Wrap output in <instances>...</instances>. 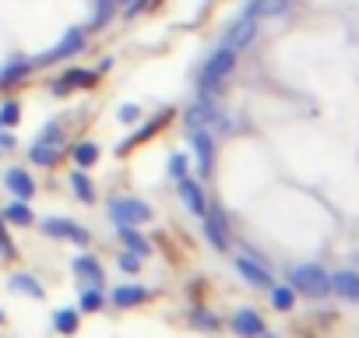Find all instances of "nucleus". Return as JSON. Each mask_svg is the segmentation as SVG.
Masks as SVG:
<instances>
[{
	"label": "nucleus",
	"mask_w": 359,
	"mask_h": 338,
	"mask_svg": "<svg viewBox=\"0 0 359 338\" xmlns=\"http://www.w3.org/2000/svg\"><path fill=\"white\" fill-rule=\"evenodd\" d=\"M233 67H236V50L222 43V46L205 60V67H201V74H198V95H201V99H212V95L226 85V78L233 74Z\"/></svg>",
	"instance_id": "nucleus-1"
},
{
	"label": "nucleus",
	"mask_w": 359,
	"mask_h": 338,
	"mask_svg": "<svg viewBox=\"0 0 359 338\" xmlns=\"http://www.w3.org/2000/svg\"><path fill=\"white\" fill-rule=\"evenodd\" d=\"M292 289L303 292V296H327L331 292V275L320 268V264H299L292 268Z\"/></svg>",
	"instance_id": "nucleus-2"
},
{
	"label": "nucleus",
	"mask_w": 359,
	"mask_h": 338,
	"mask_svg": "<svg viewBox=\"0 0 359 338\" xmlns=\"http://www.w3.org/2000/svg\"><path fill=\"white\" fill-rule=\"evenodd\" d=\"M109 219L116 226H137V222H148L151 219V208L137 198H113L109 201Z\"/></svg>",
	"instance_id": "nucleus-3"
},
{
	"label": "nucleus",
	"mask_w": 359,
	"mask_h": 338,
	"mask_svg": "<svg viewBox=\"0 0 359 338\" xmlns=\"http://www.w3.org/2000/svg\"><path fill=\"white\" fill-rule=\"evenodd\" d=\"M191 141H194V155H198V173L212 177L215 173V141H212V134L205 127H198Z\"/></svg>",
	"instance_id": "nucleus-4"
},
{
	"label": "nucleus",
	"mask_w": 359,
	"mask_h": 338,
	"mask_svg": "<svg viewBox=\"0 0 359 338\" xmlns=\"http://www.w3.org/2000/svg\"><path fill=\"white\" fill-rule=\"evenodd\" d=\"M50 240H74V243H88V233L78 226V222H71V219H46L43 226H39Z\"/></svg>",
	"instance_id": "nucleus-5"
},
{
	"label": "nucleus",
	"mask_w": 359,
	"mask_h": 338,
	"mask_svg": "<svg viewBox=\"0 0 359 338\" xmlns=\"http://www.w3.org/2000/svg\"><path fill=\"white\" fill-rule=\"evenodd\" d=\"M176 184H180V198H184V208H187L191 215H205V212H208V198H205V187H201L198 180L184 177V180H176Z\"/></svg>",
	"instance_id": "nucleus-6"
},
{
	"label": "nucleus",
	"mask_w": 359,
	"mask_h": 338,
	"mask_svg": "<svg viewBox=\"0 0 359 338\" xmlns=\"http://www.w3.org/2000/svg\"><path fill=\"white\" fill-rule=\"evenodd\" d=\"M85 46V29H67V36L50 50V53H43V64H53V60H64V57H74L78 50Z\"/></svg>",
	"instance_id": "nucleus-7"
},
{
	"label": "nucleus",
	"mask_w": 359,
	"mask_h": 338,
	"mask_svg": "<svg viewBox=\"0 0 359 338\" xmlns=\"http://www.w3.org/2000/svg\"><path fill=\"white\" fill-rule=\"evenodd\" d=\"M254 36H257V18H250V15H243L229 32H226V46H233L236 53L243 50V46H250L254 43Z\"/></svg>",
	"instance_id": "nucleus-8"
},
{
	"label": "nucleus",
	"mask_w": 359,
	"mask_h": 338,
	"mask_svg": "<svg viewBox=\"0 0 359 338\" xmlns=\"http://www.w3.org/2000/svg\"><path fill=\"white\" fill-rule=\"evenodd\" d=\"M4 184H8V191L18 198V201H29L32 194H36V180L29 177V169H8V173H4Z\"/></svg>",
	"instance_id": "nucleus-9"
},
{
	"label": "nucleus",
	"mask_w": 359,
	"mask_h": 338,
	"mask_svg": "<svg viewBox=\"0 0 359 338\" xmlns=\"http://www.w3.org/2000/svg\"><path fill=\"white\" fill-rule=\"evenodd\" d=\"M236 271L243 275V282H250V285H257V289H271V285H275V282H271V271L261 268V264L250 261V257H240V261H236Z\"/></svg>",
	"instance_id": "nucleus-10"
},
{
	"label": "nucleus",
	"mask_w": 359,
	"mask_h": 338,
	"mask_svg": "<svg viewBox=\"0 0 359 338\" xmlns=\"http://www.w3.org/2000/svg\"><path fill=\"white\" fill-rule=\"evenodd\" d=\"M201 219H205V233H208L212 247H215V250H229V233H226V219H222L219 212H205Z\"/></svg>",
	"instance_id": "nucleus-11"
},
{
	"label": "nucleus",
	"mask_w": 359,
	"mask_h": 338,
	"mask_svg": "<svg viewBox=\"0 0 359 338\" xmlns=\"http://www.w3.org/2000/svg\"><path fill=\"white\" fill-rule=\"evenodd\" d=\"M92 81H95V74H92V71L71 67V71H67V74H64L60 81H53V92H57V95H67L71 88H88Z\"/></svg>",
	"instance_id": "nucleus-12"
},
{
	"label": "nucleus",
	"mask_w": 359,
	"mask_h": 338,
	"mask_svg": "<svg viewBox=\"0 0 359 338\" xmlns=\"http://www.w3.org/2000/svg\"><path fill=\"white\" fill-rule=\"evenodd\" d=\"M233 327H236V334H243V338H257V334H264V320H261L254 310H236Z\"/></svg>",
	"instance_id": "nucleus-13"
},
{
	"label": "nucleus",
	"mask_w": 359,
	"mask_h": 338,
	"mask_svg": "<svg viewBox=\"0 0 359 338\" xmlns=\"http://www.w3.org/2000/svg\"><path fill=\"white\" fill-rule=\"evenodd\" d=\"M331 289L341 299H359V275L355 271H338V275H331Z\"/></svg>",
	"instance_id": "nucleus-14"
},
{
	"label": "nucleus",
	"mask_w": 359,
	"mask_h": 338,
	"mask_svg": "<svg viewBox=\"0 0 359 338\" xmlns=\"http://www.w3.org/2000/svg\"><path fill=\"white\" fill-rule=\"evenodd\" d=\"M74 271L81 275V278H88V285H102V268H99V261L92 257V254H81V257H74Z\"/></svg>",
	"instance_id": "nucleus-15"
},
{
	"label": "nucleus",
	"mask_w": 359,
	"mask_h": 338,
	"mask_svg": "<svg viewBox=\"0 0 359 338\" xmlns=\"http://www.w3.org/2000/svg\"><path fill=\"white\" fill-rule=\"evenodd\" d=\"M289 8V0H250L247 15L250 18H271V15H282Z\"/></svg>",
	"instance_id": "nucleus-16"
},
{
	"label": "nucleus",
	"mask_w": 359,
	"mask_h": 338,
	"mask_svg": "<svg viewBox=\"0 0 359 338\" xmlns=\"http://www.w3.org/2000/svg\"><path fill=\"white\" fill-rule=\"evenodd\" d=\"M144 296H148L144 285H120V289H113V303H116V306H134V303H141Z\"/></svg>",
	"instance_id": "nucleus-17"
},
{
	"label": "nucleus",
	"mask_w": 359,
	"mask_h": 338,
	"mask_svg": "<svg viewBox=\"0 0 359 338\" xmlns=\"http://www.w3.org/2000/svg\"><path fill=\"white\" fill-rule=\"evenodd\" d=\"M4 219L15 222V226H32V222H36L29 201H15V205H8V208H4Z\"/></svg>",
	"instance_id": "nucleus-18"
},
{
	"label": "nucleus",
	"mask_w": 359,
	"mask_h": 338,
	"mask_svg": "<svg viewBox=\"0 0 359 338\" xmlns=\"http://www.w3.org/2000/svg\"><path fill=\"white\" fill-rule=\"evenodd\" d=\"M71 187H74V194H78V201H95V187H92V180L81 173V169H74V173H71Z\"/></svg>",
	"instance_id": "nucleus-19"
},
{
	"label": "nucleus",
	"mask_w": 359,
	"mask_h": 338,
	"mask_svg": "<svg viewBox=\"0 0 359 338\" xmlns=\"http://www.w3.org/2000/svg\"><path fill=\"white\" fill-rule=\"evenodd\" d=\"M53 327H57L60 334H74V331H78V310H71V306L57 310V313H53Z\"/></svg>",
	"instance_id": "nucleus-20"
},
{
	"label": "nucleus",
	"mask_w": 359,
	"mask_h": 338,
	"mask_svg": "<svg viewBox=\"0 0 359 338\" xmlns=\"http://www.w3.org/2000/svg\"><path fill=\"white\" fill-rule=\"evenodd\" d=\"M95 158H99V144H95V141H81V144H74V162H78L81 169L95 165Z\"/></svg>",
	"instance_id": "nucleus-21"
},
{
	"label": "nucleus",
	"mask_w": 359,
	"mask_h": 338,
	"mask_svg": "<svg viewBox=\"0 0 359 338\" xmlns=\"http://www.w3.org/2000/svg\"><path fill=\"white\" fill-rule=\"evenodd\" d=\"M11 289H15V292H29L32 299H43V296H46L43 285H39L32 275H15V278H11Z\"/></svg>",
	"instance_id": "nucleus-22"
},
{
	"label": "nucleus",
	"mask_w": 359,
	"mask_h": 338,
	"mask_svg": "<svg viewBox=\"0 0 359 338\" xmlns=\"http://www.w3.org/2000/svg\"><path fill=\"white\" fill-rule=\"evenodd\" d=\"M127 4V0H95V18H92V25H106L109 18H113V11H120Z\"/></svg>",
	"instance_id": "nucleus-23"
},
{
	"label": "nucleus",
	"mask_w": 359,
	"mask_h": 338,
	"mask_svg": "<svg viewBox=\"0 0 359 338\" xmlns=\"http://www.w3.org/2000/svg\"><path fill=\"white\" fill-rule=\"evenodd\" d=\"M120 240H123V243H127V247H130L134 254H141V257H144V254L151 250V247H148V240H144L141 233H134L130 226H120Z\"/></svg>",
	"instance_id": "nucleus-24"
},
{
	"label": "nucleus",
	"mask_w": 359,
	"mask_h": 338,
	"mask_svg": "<svg viewBox=\"0 0 359 338\" xmlns=\"http://www.w3.org/2000/svg\"><path fill=\"white\" fill-rule=\"evenodd\" d=\"M271 303H275V310H292L296 289H289V285H271Z\"/></svg>",
	"instance_id": "nucleus-25"
},
{
	"label": "nucleus",
	"mask_w": 359,
	"mask_h": 338,
	"mask_svg": "<svg viewBox=\"0 0 359 338\" xmlns=\"http://www.w3.org/2000/svg\"><path fill=\"white\" fill-rule=\"evenodd\" d=\"M85 313H95V310H102V292H99V285H88V289H81V303H78Z\"/></svg>",
	"instance_id": "nucleus-26"
},
{
	"label": "nucleus",
	"mask_w": 359,
	"mask_h": 338,
	"mask_svg": "<svg viewBox=\"0 0 359 338\" xmlns=\"http://www.w3.org/2000/svg\"><path fill=\"white\" fill-rule=\"evenodd\" d=\"M32 162H39V165H57V148H50V144H32Z\"/></svg>",
	"instance_id": "nucleus-27"
},
{
	"label": "nucleus",
	"mask_w": 359,
	"mask_h": 338,
	"mask_svg": "<svg viewBox=\"0 0 359 338\" xmlns=\"http://www.w3.org/2000/svg\"><path fill=\"white\" fill-rule=\"evenodd\" d=\"M18 116H22L18 102H4V106H0V123H4V127H15V123H18Z\"/></svg>",
	"instance_id": "nucleus-28"
},
{
	"label": "nucleus",
	"mask_w": 359,
	"mask_h": 338,
	"mask_svg": "<svg viewBox=\"0 0 359 338\" xmlns=\"http://www.w3.org/2000/svg\"><path fill=\"white\" fill-rule=\"evenodd\" d=\"M169 177L172 180H184L187 177V155H172L169 158Z\"/></svg>",
	"instance_id": "nucleus-29"
},
{
	"label": "nucleus",
	"mask_w": 359,
	"mask_h": 338,
	"mask_svg": "<svg viewBox=\"0 0 359 338\" xmlns=\"http://www.w3.org/2000/svg\"><path fill=\"white\" fill-rule=\"evenodd\" d=\"M60 137H64V134H60V127H53V123H50V127L43 130V137H39V144H50V148H60Z\"/></svg>",
	"instance_id": "nucleus-30"
},
{
	"label": "nucleus",
	"mask_w": 359,
	"mask_h": 338,
	"mask_svg": "<svg viewBox=\"0 0 359 338\" xmlns=\"http://www.w3.org/2000/svg\"><path fill=\"white\" fill-rule=\"evenodd\" d=\"M120 268H123V271H137V268H141V254H134V250L123 254V257H120Z\"/></svg>",
	"instance_id": "nucleus-31"
},
{
	"label": "nucleus",
	"mask_w": 359,
	"mask_h": 338,
	"mask_svg": "<svg viewBox=\"0 0 359 338\" xmlns=\"http://www.w3.org/2000/svg\"><path fill=\"white\" fill-rule=\"evenodd\" d=\"M137 116H141V109H137V106H130V102L120 109V120H123V123H134Z\"/></svg>",
	"instance_id": "nucleus-32"
},
{
	"label": "nucleus",
	"mask_w": 359,
	"mask_h": 338,
	"mask_svg": "<svg viewBox=\"0 0 359 338\" xmlns=\"http://www.w3.org/2000/svg\"><path fill=\"white\" fill-rule=\"evenodd\" d=\"M0 257H15V243L4 236V229H0Z\"/></svg>",
	"instance_id": "nucleus-33"
},
{
	"label": "nucleus",
	"mask_w": 359,
	"mask_h": 338,
	"mask_svg": "<svg viewBox=\"0 0 359 338\" xmlns=\"http://www.w3.org/2000/svg\"><path fill=\"white\" fill-rule=\"evenodd\" d=\"M194 324H205V327H215V317H208V313H194Z\"/></svg>",
	"instance_id": "nucleus-34"
},
{
	"label": "nucleus",
	"mask_w": 359,
	"mask_h": 338,
	"mask_svg": "<svg viewBox=\"0 0 359 338\" xmlns=\"http://www.w3.org/2000/svg\"><path fill=\"white\" fill-rule=\"evenodd\" d=\"M0 148H4V151L15 148V137H11V134H0Z\"/></svg>",
	"instance_id": "nucleus-35"
},
{
	"label": "nucleus",
	"mask_w": 359,
	"mask_h": 338,
	"mask_svg": "<svg viewBox=\"0 0 359 338\" xmlns=\"http://www.w3.org/2000/svg\"><path fill=\"white\" fill-rule=\"evenodd\" d=\"M257 338H271V334H257Z\"/></svg>",
	"instance_id": "nucleus-36"
},
{
	"label": "nucleus",
	"mask_w": 359,
	"mask_h": 338,
	"mask_svg": "<svg viewBox=\"0 0 359 338\" xmlns=\"http://www.w3.org/2000/svg\"><path fill=\"white\" fill-rule=\"evenodd\" d=\"M0 324H4V313H0Z\"/></svg>",
	"instance_id": "nucleus-37"
}]
</instances>
